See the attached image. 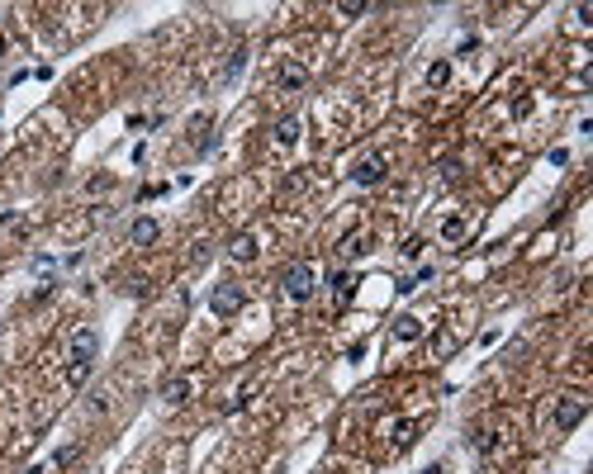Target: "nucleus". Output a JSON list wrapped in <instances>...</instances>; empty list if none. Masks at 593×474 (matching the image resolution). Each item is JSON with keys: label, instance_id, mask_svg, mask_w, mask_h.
I'll return each instance as SVG.
<instances>
[{"label": "nucleus", "instance_id": "f257e3e1", "mask_svg": "<svg viewBox=\"0 0 593 474\" xmlns=\"http://www.w3.org/2000/svg\"><path fill=\"white\" fill-rule=\"evenodd\" d=\"M95 351H100V332H95V328H81L77 337H72V365H67V384H86V375H91V365H95Z\"/></svg>", "mask_w": 593, "mask_h": 474}, {"label": "nucleus", "instance_id": "f03ea898", "mask_svg": "<svg viewBox=\"0 0 593 474\" xmlns=\"http://www.w3.org/2000/svg\"><path fill=\"white\" fill-rule=\"evenodd\" d=\"M281 289H285V299H290V304L313 299V289H318V270H313L309 261H295V266H285Z\"/></svg>", "mask_w": 593, "mask_h": 474}, {"label": "nucleus", "instance_id": "7ed1b4c3", "mask_svg": "<svg viewBox=\"0 0 593 474\" xmlns=\"http://www.w3.org/2000/svg\"><path fill=\"white\" fill-rule=\"evenodd\" d=\"M242 304H247V289L237 280H223V284H214V294H209V308L219 318H233V313H242Z\"/></svg>", "mask_w": 593, "mask_h": 474}, {"label": "nucleus", "instance_id": "20e7f679", "mask_svg": "<svg viewBox=\"0 0 593 474\" xmlns=\"http://www.w3.org/2000/svg\"><path fill=\"white\" fill-rule=\"evenodd\" d=\"M584 412H589V398H579V394H565V398H555V417H550V422H555V432H575L579 422H584Z\"/></svg>", "mask_w": 593, "mask_h": 474}, {"label": "nucleus", "instance_id": "39448f33", "mask_svg": "<svg viewBox=\"0 0 593 474\" xmlns=\"http://www.w3.org/2000/svg\"><path fill=\"white\" fill-rule=\"evenodd\" d=\"M190 375H171V379H162V403L166 408H181V403H190Z\"/></svg>", "mask_w": 593, "mask_h": 474}, {"label": "nucleus", "instance_id": "423d86ee", "mask_svg": "<svg viewBox=\"0 0 593 474\" xmlns=\"http://www.w3.org/2000/svg\"><path fill=\"white\" fill-rule=\"evenodd\" d=\"M385 157H361L356 161V171H351V180H356V185H385Z\"/></svg>", "mask_w": 593, "mask_h": 474}, {"label": "nucleus", "instance_id": "0eeeda50", "mask_svg": "<svg viewBox=\"0 0 593 474\" xmlns=\"http://www.w3.org/2000/svg\"><path fill=\"white\" fill-rule=\"evenodd\" d=\"M276 81H281V91H304V86H309V67H304V62H285L281 71H276Z\"/></svg>", "mask_w": 593, "mask_h": 474}, {"label": "nucleus", "instance_id": "6e6552de", "mask_svg": "<svg viewBox=\"0 0 593 474\" xmlns=\"http://www.w3.org/2000/svg\"><path fill=\"white\" fill-rule=\"evenodd\" d=\"M157 237H162L157 219H133V228H128V242H133V247H152Z\"/></svg>", "mask_w": 593, "mask_h": 474}, {"label": "nucleus", "instance_id": "1a4fd4ad", "mask_svg": "<svg viewBox=\"0 0 593 474\" xmlns=\"http://www.w3.org/2000/svg\"><path fill=\"white\" fill-rule=\"evenodd\" d=\"M228 256H233V261H256V237H252V233H237L233 242H228Z\"/></svg>", "mask_w": 593, "mask_h": 474}, {"label": "nucleus", "instance_id": "9d476101", "mask_svg": "<svg viewBox=\"0 0 593 474\" xmlns=\"http://www.w3.org/2000/svg\"><path fill=\"white\" fill-rule=\"evenodd\" d=\"M394 337H399V342H418V337H422V318H413V313L394 318Z\"/></svg>", "mask_w": 593, "mask_h": 474}, {"label": "nucleus", "instance_id": "9b49d317", "mask_svg": "<svg viewBox=\"0 0 593 474\" xmlns=\"http://www.w3.org/2000/svg\"><path fill=\"white\" fill-rule=\"evenodd\" d=\"M271 133H276V142H281V147H295V142H299V119L290 114V119H281Z\"/></svg>", "mask_w": 593, "mask_h": 474}, {"label": "nucleus", "instance_id": "f8f14e48", "mask_svg": "<svg viewBox=\"0 0 593 474\" xmlns=\"http://www.w3.org/2000/svg\"><path fill=\"white\" fill-rule=\"evenodd\" d=\"M242 67H247V47H233V52H228V67H223V81L233 86V81L242 76Z\"/></svg>", "mask_w": 593, "mask_h": 474}, {"label": "nucleus", "instance_id": "ddd939ff", "mask_svg": "<svg viewBox=\"0 0 593 474\" xmlns=\"http://www.w3.org/2000/svg\"><path fill=\"white\" fill-rule=\"evenodd\" d=\"M446 81H451V62L441 57V62H432V67H427V86H446Z\"/></svg>", "mask_w": 593, "mask_h": 474}, {"label": "nucleus", "instance_id": "4468645a", "mask_svg": "<svg viewBox=\"0 0 593 474\" xmlns=\"http://www.w3.org/2000/svg\"><path fill=\"white\" fill-rule=\"evenodd\" d=\"M361 252H371V237H366V233H351L342 242V256H361Z\"/></svg>", "mask_w": 593, "mask_h": 474}, {"label": "nucleus", "instance_id": "2eb2a0df", "mask_svg": "<svg viewBox=\"0 0 593 474\" xmlns=\"http://www.w3.org/2000/svg\"><path fill=\"white\" fill-rule=\"evenodd\" d=\"M465 233H470V223H465V219H446V223H441V237H446V242H461Z\"/></svg>", "mask_w": 593, "mask_h": 474}, {"label": "nucleus", "instance_id": "dca6fc26", "mask_svg": "<svg viewBox=\"0 0 593 474\" xmlns=\"http://www.w3.org/2000/svg\"><path fill=\"white\" fill-rule=\"evenodd\" d=\"M366 10H371L366 0H342V5H337V15H342V19H361Z\"/></svg>", "mask_w": 593, "mask_h": 474}, {"label": "nucleus", "instance_id": "f3484780", "mask_svg": "<svg viewBox=\"0 0 593 474\" xmlns=\"http://www.w3.org/2000/svg\"><path fill=\"white\" fill-rule=\"evenodd\" d=\"M413 437H418V427H413V422H399V427H394V446H399V451H404V446H413Z\"/></svg>", "mask_w": 593, "mask_h": 474}, {"label": "nucleus", "instance_id": "a211bd4d", "mask_svg": "<svg viewBox=\"0 0 593 474\" xmlns=\"http://www.w3.org/2000/svg\"><path fill=\"white\" fill-rule=\"evenodd\" d=\"M72 460H77V446H62V451H57V456H52V470H67V465H72Z\"/></svg>", "mask_w": 593, "mask_h": 474}, {"label": "nucleus", "instance_id": "6ab92c4d", "mask_svg": "<svg viewBox=\"0 0 593 474\" xmlns=\"http://www.w3.org/2000/svg\"><path fill=\"white\" fill-rule=\"evenodd\" d=\"M332 289H337V304H346V299H351V275H337Z\"/></svg>", "mask_w": 593, "mask_h": 474}, {"label": "nucleus", "instance_id": "aec40b11", "mask_svg": "<svg viewBox=\"0 0 593 474\" xmlns=\"http://www.w3.org/2000/svg\"><path fill=\"white\" fill-rule=\"evenodd\" d=\"M441 175H446V180L456 185V180H461V161H456V157H446V161H441Z\"/></svg>", "mask_w": 593, "mask_h": 474}, {"label": "nucleus", "instance_id": "412c9836", "mask_svg": "<svg viewBox=\"0 0 593 474\" xmlns=\"http://www.w3.org/2000/svg\"><path fill=\"white\" fill-rule=\"evenodd\" d=\"M124 289H128V294H138V299H142V294H147V280H142V275H128V280H124Z\"/></svg>", "mask_w": 593, "mask_h": 474}, {"label": "nucleus", "instance_id": "4be33fe9", "mask_svg": "<svg viewBox=\"0 0 593 474\" xmlns=\"http://www.w3.org/2000/svg\"><path fill=\"white\" fill-rule=\"evenodd\" d=\"M404 256H408V261H418V256H422V237H408V242H404Z\"/></svg>", "mask_w": 593, "mask_h": 474}, {"label": "nucleus", "instance_id": "5701e85b", "mask_svg": "<svg viewBox=\"0 0 593 474\" xmlns=\"http://www.w3.org/2000/svg\"><path fill=\"white\" fill-rule=\"evenodd\" d=\"M10 228H19V214H15V209H5V214H0V233H10Z\"/></svg>", "mask_w": 593, "mask_h": 474}, {"label": "nucleus", "instance_id": "b1692460", "mask_svg": "<svg viewBox=\"0 0 593 474\" xmlns=\"http://www.w3.org/2000/svg\"><path fill=\"white\" fill-rule=\"evenodd\" d=\"M0 52H5V38H0Z\"/></svg>", "mask_w": 593, "mask_h": 474}]
</instances>
